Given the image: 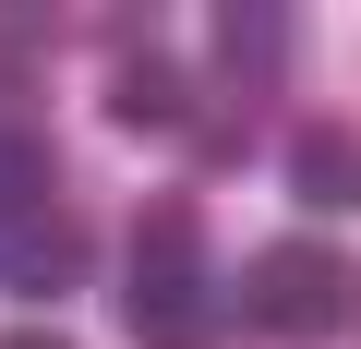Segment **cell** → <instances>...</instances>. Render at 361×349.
<instances>
[{
  "instance_id": "6da1fadb",
  "label": "cell",
  "mask_w": 361,
  "mask_h": 349,
  "mask_svg": "<svg viewBox=\"0 0 361 349\" xmlns=\"http://www.w3.org/2000/svg\"><path fill=\"white\" fill-rule=\"evenodd\" d=\"M121 325L145 349H229V301L205 277V205L193 193H157L133 205V241H121Z\"/></svg>"
},
{
  "instance_id": "7a4b0ae2",
  "label": "cell",
  "mask_w": 361,
  "mask_h": 349,
  "mask_svg": "<svg viewBox=\"0 0 361 349\" xmlns=\"http://www.w3.org/2000/svg\"><path fill=\"white\" fill-rule=\"evenodd\" d=\"M229 313L277 349H337V337H361V253L349 241H265L241 265Z\"/></svg>"
},
{
  "instance_id": "3957f363",
  "label": "cell",
  "mask_w": 361,
  "mask_h": 349,
  "mask_svg": "<svg viewBox=\"0 0 361 349\" xmlns=\"http://www.w3.org/2000/svg\"><path fill=\"white\" fill-rule=\"evenodd\" d=\"M277 145H289V193H301V217H361V121L301 109Z\"/></svg>"
},
{
  "instance_id": "277c9868",
  "label": "cell",
  "mask_w": 361,
  "mask_h": 349,
  "mask_svg": "<svg viewBox=\"0 0 361 349\" xmlns=\"http://www.w3.org/2000/svg\"><path fill=\"white\" fill-rule=\"evenodd\" d=\"M85 265H97V253H85L73 217H25V229H0V289H25V301H61Z\"/></svg>"
},
{
  "instance_id": "5b68a950",
  "label": "cell",
  "mask_w": 361,
  "mask_h": 349,
  "mask_svg": "<svg viewBox=\"0 0 361 349\" xmlns=\"http://www.w3.org/2000/svg\"><path fill=\"white\" fill-rule=\"evenodd\" d=\"M205 37H217V61H229L241 85H277V73H289V49H301V13H265V0H229V13H205Z\"/></svg>"
},
{
  "instance_id": "8992f818",
  "label": "cell",
  "mask_w": 361,
  "mask_h": 349,
  "mask_svg": "<svg viewBox=\"0 0 361 349\" xmlns=\"http://www.w3.org/2000/svg\"><path fill=\"white\" fill-rule=\"evenodd\" d=\"M109 109H121L133 133H205V109L180 97V73H169V49H133V61L109 73Z\"/></svg>"
},
{
  "instance_id": "52a82bcc",
  "label": "cell",
  "mask_w": 361,
  "mask_h": 349,
  "mask_svg": "<svg viewBox=\"0 0 361 349\" xmlns=\"http://www.w3.org/2000/svg\"><path fill=\"white\" fill-rule=\"evenodd\" d=\"M0 349H61V337H49V325H25V337H0Z\"/></svg>"
}]
</instances>
